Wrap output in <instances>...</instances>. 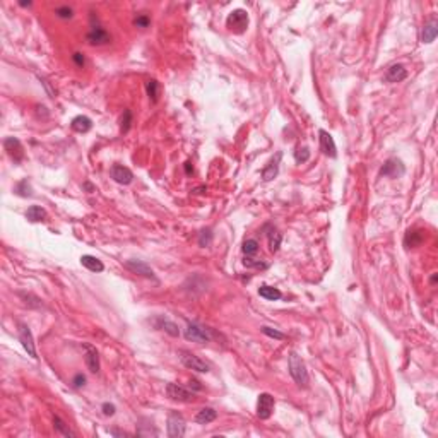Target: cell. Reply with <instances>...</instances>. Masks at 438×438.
Wrapping results in <instances>:
<instances>
[{"instance_id":"1","label":"cell","mask_w":438,"mask_h":438,"mask_svg":"<svg viewBox=\"0 0 438 438\" xmlns=\"http://www.w3.org/2000/svg\"><path fill=\"white\" fill-rule=\"evenodd\" d=\"M185 339L187 341H192V342H199V344H206L211 342V341L216 337V332H214L211 327L202 325L199 322H189L187 327H185V332H183Z\"/></svg>"},{"instance_id":"2","label":"cell","mask_w":438,"mask_h":438,"mask_svg":"<svg viewBox=\"0 0 438 438\" xmlns=\"http://www.w3.org/2000/svg\"><path fill=\"white\" fill-rule=\"evenodd\" d=\"M288 368H290V373L293 380L296 382L300 387H308V382H310V377H308V370L305 361L301 359V356H298V353H291L290 358H288Z\"/></svg>"},{"instance_id":"3","label":"cell","mask_w":438,"mask_h":438,"mask_svg":"<svg viewBox=\"0 0 438 438\" xmlns=\"http://www.w3.org/2000/svg\"><path fill=\"white\" fill-rule=\"evenodd\" d=\"M248 12L243 11V9H235L233 12H229L228 19H226V28L233 33H245L246 28H248Z\"/></svg>"},{"instance_id":"4","label":"cell","mask_w":438,"mask_h":438,"mask_svg":"<svg viewBox=\"0 0 438 438\" xmlns=\"http://www.w3.org/2000/svg\"><path fill=\"white\" fill-rule=\"evenodd\" d=\"M178 355H180V361H181V365H183L185 368L194 370V372H199V373H207L211 370L209 363H206L204 359H200L199 356L194 355V353L180 351Z\"/></svg>"},{"instance_id":"5","label":"cell","mask_w":438,"mask_h":438,"mask_svg":"<svg viewBox=\"0 0 438 438\" xmlns=\"http://www.w3.org/2000/svg\"><path fill=\"white\" fill-rule=\"evenodd\" d=\"M17 332H19V341H21L22 348L28 351V355L31 356V358L36 359L38 358L36 346H34V337H33V332H31V329H29L26 324L19 322L17 324Z\"/></svg>"},{"instance_id":"6","label":"cell","mask_w":438,"mask_h":438,"mask_svg":"<svg viewBox=\"0 0 438 438\" xmlns=\"http://www.w3.org/2000/svg\"><path fill=\"white\" fill-rule=\"evenodd\" d=\"M166 424H168V437L181 438L185 435V428H187V424H185L183 416H181L178 411H171V413L168 414Z\"/></svg>"},{"instance_id":"7","label":"cell","mask_w":438,"mask_h":438,"mask_svg":"<svg viewBox=\"0 0 438 438\" xmlns=\"http://www.w3.org/2000/svg\"><path fill=\"white\" fill-rule=\"evenodd\" d=\"M166 395L175 402H192L195 399V394L190 389L183 387L178 384H168L166 385Z\"/></svg>"},{"instance_id":"8","label":"cell","mask_w":438,"mask_h":438,"mask_svg":"<svg viewBox=\"0 0 438 438\" xmlns=\"http://www.w3.org/2000/svg\"><path fill=\"white\" fill-rule=\"evenodd\" d=\"M274 406L276 401L271 394L264 392V394L259 395V401H257V416L260 420H269L274 413Z\"/></svg>"},{"instance_id":"9","label":"cell","mask_w":438,"mask_h":438,"mask_svg":"<svg viewBox=\"0 0 438 438\" xmlns=\"http://www.w3.org/2000/svg\"><path fill=\"white\" fill-rule=\"evenodd\" d=\"M404 173H406V166L402 164L401 160H397V158L387 160L380 170L382 177H389V178H401Z\"/></svg>"},{"instance_id":"10","label":"cell","mask_w":438,"mask_h":438,"mask_svg":"<svg viewBox=\"0 0 438 438\" xmlns=\"http://www.w3.org/2000/svg\"><path fill=\"white\" fill-rule=\"evenodd\" d=\"M4 149L7 151V154L11 156L14 163H21L24 160V147H22L21 141L16 137H7L4 139Z\"/></svg>"},{"instance_id":"11","label":"cell","mask_w":438,"mask_h":438,"mask_svg":"<svg viewBox=\"0 0 438 438\" xmlns=\"http://www.w3.org/2000/svg\"><path fill=\"white\" fill-rule=\"evenodd\" d=\"M123 265H125V269L134 272V274H139V276H142V277H147V279H154V271H152L151 265L146 264L144 260H135V259H132V260L123 262Z\"/></svg>"},{"instance_id":"12","label":"cell","mask_w":438,"mask_h":438,"mask_svg":"<svg viewBox=\"0 0 438 438\" xmlns=\"http://www.w3.org/2000/svg\"><path fill=\"white\" fill-rule=\"evenodd\" d=\"M86 40H87V43L89 45H96V47H99V45H108L110 41H112V36H110L108 31H106L105 28H101V26H93L91 31L87 33Z\"/></svg>"},{"instance_id":"13","label":"cell","mask_w":438,"mask_h":438,"mask_svg":"<svg viewBox=\"0 0 438 438\" xmlns=\"http://www.w3.org/2000/svg\"><path fill=\"white\" fill-rule=\"evenodd\" d=\"M110 175L120 185H130L134 181V173L127 166H123V164H113L112 170H110Z\"/></svg>"},{"instance_id":"14","label":"cell","mask_w":438,"mask_h":438,"mask_svg":"<svg viewBox=\"0 0 438 438\" xmlns=\"http://www.w3.org/2000/svg\"><path fill=\"white\" fill-rule=\"evenodd\" d=\"M82 348H84V351H86V355H84V361H86L87 370H89L91 373H98L99 372V355H98V349H96L95 346L87 344V342L82 344Z\"/></svg>"},{"instance_id":"15","label":"cell","mask_w":438,"mask_h":438,"mask_svg":"<svg viewBox=\"0 0 438 438\" xmlns=\"http://www.w3.org/2000/svg\"><path fill=\"white\" fill-rule=\"evenodd\" d=\"M151 324L156 327L158 330H164L166 334H170L171 337H178L180 336V329L175 322H171L166 317H156V319L151 320Z\"/></svg>"},{"instance_id":"16","label":"cell","mask_w":438,"mask_h":438,"mask_svg":"<svg viewBox=\"0 0 438 438\" xmlns=\"http://www.w3.org/2000/svg\"><path fill=\"white\" fill-rule=\"evenodd\" d=\"M320 149L325 156L329 158H336L337 156V147H336V142H334V137L329 134L327 130H320Z\"/></svg>"},{"instance_id":"17","label":"cell","mask_w":438,"mask_h":438,"mask_svg":"<svg viewBox=\"0 0 438 438\" xmlns=\"http://www.w3.org/2000/svg\"><path fill=\"white\" fill-rule=\"evenodd\" d=\"M281 160H283V152H277V154H276L274 158L269 161L267 166L262 170V178H264V181H271V180H274V178L277 177L279 163H281Z\"/></svg>"},{"instance_id":"18","label":"cell","mask_w":438,"mask_h":438,"mask_svg":"<svg viewBox=\"0 0 438 438\" xmlns=\"http://www.w3.org/2000/svg\"><path fill=\"white\" fill-rule=\"evenodd\" d=\"M437 34H438V21H437V17H431L430 21L423 26V29H421V41L426 45L433 43Z\"/></svg>"},{"instance_id":"19","label":"cell","mask_w":438,"mask_h":438,"mask_svg":"<svg viewBox=\"0 0 438 438\" xmlns=\"http://www.w3.org/2000/svg\"><path fill=\"white\" fill-rule=\"evenodd\" d=\"M407 77V70H406V67L402 65V64H394V65H390L387 69V72H385V81L387 82H402V81Z\"/></svg>"},{"instance_id":"20","label":"cell","mask_w":438,"mask_h":438,"mask_svg":"<svg viewBox=\"0 0 438 438\" xmlns=\"http://www.w3.org/2000/svg\"><path fill=\"white\" fill-rule=\"evenodd\" d=\"M70 127H72V130L77 132V134H86V132H89L91 127H93V122H91L89 116L79 115L70 122Z\"/></svg>"},{"instance_id":"21","label":"cell","mask_w":438,"mask_h":438,"mask_svg":"<svg viewBox=\"0 0 438 438\" xmlns=\"http://www.w3.org/2000/svg\"><path fill=\"white\" fill-rule=\"evenodd\" d=\"M424 240V233L421 229H413V231H407L404 236V245L406 248H416L423 243Z\"/></svg>"},{"instance_id":"22","label":"cell","mask_w":438,"mask_h":438,"mask_svg":"<svg viewBox=\"0 0 438 438\" xmlns=\"http://www.w3.org/2000/svg\"><path fill=\"white\" fill-rule=\"evenodd\" d=\"M81 264H82L84 267H86L87 271H91V272H103L105 271L103 262L99 260V259L93 257V255H82V257H81Z\"/></svg>"},{"instance_id":"23","label":"cell","mask_w":438,"mask_h":438,"mask_svg":"<svg viewBox=\"0 0 438 438\" xmlns=\"http://www.w3.org/2000/svg\"><path fill=\"white\" fill-rule=\"evenodd\" d=\"M259 294H260L264 300H269V301H277L283 298V293H281L277 288L267 286V284H262V286L259 288Z\"/></svg>"},{"instance_id":"24","label":"cell","mask_w":438,"mask_h":438,"mask_svg":"<svg viewBox=\"0 0 438 438\" xmlns=\"http://www.w3.org/2000/svg\"><path fill=\"white\" fill-rule=\"evenodd\" d=\"M26 217H28L31 223H40L47 219V211L41 206H31L28 211H26Z\"/></svg>"},{"instance_id":"25","label":"cell","mask_w":438,"mask_h":438,"mask_svg":"<svg viewBox=\"0 0 438 438\" xmlns=\"http://www.w3.org/2000/svg\"><path fill=\"white\" fill-rule=\"evenodd\" d=\"M53 428L58 435L62 437H70V438H76V431H72L69 428V424L65 423L64 420H60L58 416H53Z\"/></svg>"},{"instance_id":"26","label":"cell","mask_w":438,"mask_h":438,"mask_svg":"<svg viewBox=\"0 0 438 438\" xmlns=\"http://www.w3.org/2000/svg\"><path fill=\"white\" fill-rule=\"evenodd\" d=\"M216 418H217V413L212 409V407H204V409H200L199 413H197L195 421L199 424H207V423H212Z\"/></svg>"},{"instance_id":"27","label":"cell","mask_w":438,"mask_h":438,"mask_svg":"<svg viewBox=\"0 0 438 438\" xmlns=\"http://www.w3.org/2000/svg\"><path fill=\"white\" fill-rule=\"evenodd\" d=\"M259 248H260V245H259V242L254 238L245 240L242 245V252L245 254V257H255V255L259 254Z\"/></svg>"},{"instance_id":"28","label":"cell","mask_w":438,"mask_h":438,"mask_svg":"<svg viewBox=\"0 0 438 438\" xmlns=\"http://www.w3.org/2000/svg\"><path fill=\"white\" fill-rule=\"evenodd\" d=\"M146 91H147V96L151 99V103H158V98H160V82L156 79H149L146 82Z\"/></svg>"},{"instance_id":"29","label":"cell","mask_w":438,"mask_h":438,"mask_svg":"<svg viewBox=\"0 0 438 438\" xmlns=\"http://www.w3.org/2000/svg\"><path fill=\"white\" fill-rule=\"evenodd\" d=\"M267 235H269V250H271L272 254H276L279 250V246H281V242H283V235L274 228H272Z\"/></svg>"},{"instance_id":"30","label":"cell","mask_w":438,"mask_h":438,"mask_svg":"<svg viewBox=\"0 0 438 438\" xmlns=\"http://www.w3.org/2000/svg\"><path fill=\"white\" fill-rule=\"evenodd\" d=\"M14 192L17 194L19 197H31L33 195V189H31V185L28 183V180H21L17 185H16Z\"/></svg>"},{"instance_id":"31","label":"cell","mask_w":438,"mask_h":438,"mask_svg":"<svg viewBox=\"0 0 438 438\" xmlns=\"http://www.w3.org/2000/svg\"><path fill=\"white\" fill-rule=\"evenodd\" d=\"M130 127H132V112L130 110H125L122 115V120H120V130L123 134H127L130 130Z\"/></svg>"},{"instance_id":"32","label":"cell","mask_w":438,"mask_h":438,"mask_svg":"<svg viewBox=\"0 0 438 438\" xmlns=\"http://www.w3.org/2000/svg\"><path fill=\"white\" fill-rule=\"evenodd\" d=\"M310 160V149L308 147H298L296 152H294V161H296L298 164H303L307 163V161Z\"/></svg>"},{"instance_id":"33","label":"cell","mask_w":438,"mask_h":438,"mask_svg":"<svg viewBox=\"0 0 438 438\" xmlns=\"http://www.w3.org/2000/svg\"><path fill=\"white\" fill-rule=\"evenodd\" d=\"M211 243H212V229L211 228L202 229L200 235H199V245L200 246H209Z\"/></svg>"},{"instance_id":"34","label":"cell","mask_w":438,"mask_h":438,"mask_svg":"<svg viewBox=\"0 0 438 438\" xmlns=\"http://www.w3.org/2000/svg\"><path fill=\"white\" fill-rule=\"evenodd\" d=\"M243 265H245V267H254V269H267V264H265V262L259 260V259H254V257H245Z\"/></svg>"},{"instance_id":"35","label":"cell","mask_w":438,"mask_h":438,"mask_svg":"<svg viewBox=\"0 0 438 438\" xmlns=\"http://www.w3.org/2000/svg\"><path fill=\"white\" fill-rule=\"evenodd\" d=\"M55 14H57V17H60V19H70L74 16V9L69 7V5H62V7L55 9Z\"/></svg>"},{"instance_id":"36","label":"cell","mask_w":438,"mask_h":438,"mask_svg":"<svg viewBox=\"0 0 438 438\" xmlns=\"http://www.w3.org/2000/svg\"><path fill=\"white\" fill-rule=\"evenodd\" d=\"M134 24L137 26V28H149V24H151V17H149L147 14H141V16H137V17H135V21H134Z\"/></svg>"},{"instance_id":"37","label":"cell","mask_w":438,"mask_h":438,"mask_svg":"<svg viewBox=\"0 0 438 438\" xmlns=\"http://www.w3.org/2000/svg\"><path fill=\"white\" fill-rule=\"evenodd\" d=\"M262 332L265 334V336H269V337H272V339H284V334L283 332H279V330H276V329H272V327H262Z\"/></svg>"},{"instance_id":"38","label":"cell","mask_w":438,"mask_h":438,"mask_svg":"<svg viewBox=\"0 0 438 438\" xmlns=\"http://www.w3.org/2000/svg\"><path fill=\"white\" fill-rule=\"evenodd\" d=\"M72 385L76 389H81V387H84V385H86V377H84L82 373H77L76 377L72 378Z\"/></svg>"},{"instance_id":"39","label":"cell","mask_w":438,"mask_h":438,"mask_svg":"<svg viewBox=\"0 0 438 438\" xmlns=\"http://www.w3.org/2000/svg\"><path fill=\"white\" fill-rule=\"evenodd\" d=\"M101 409H103V414H105V416H113V414H115V411H116V407L113 404H108V402H105V404L101 406Z\"/></svg>"},{"instance_id":"40","label":"cell","mask_w":438,"mask_h":438,"mask_svg":"<svg viewBox=\"0 0 438 438\" xmlns=\"http://www.w3.org/2000/svg\"><path fill=\"white\" fill-rule=\"evenodd\" d=\"M72 60H74V64H76L77 67H84V64H86V60H84V55L79 53V51H76V53L72 55Z\"/></svg>"},{"instance_id":"41","label":"cell","mask_w":438,"mask_h":438,"mask_svg":"<svg viewBox=\"0 0 438 438\" xmlns=\"http://www.w3.org/2000/svg\"><path fill=\"white\" fill-rule=\"evenodd\" d=\"M189 387H190V389H194V390H202V385H200L197 380H190V382H189Z\"/></svg>"},{"instance_id":"42","label":"cell","mask_w":438,"mask_h":438,"mask_svg":"<svg viewBox=\"0 0 438 438\" xmlns=\"http://www.w3.org/2000/svg\"><path fill=\"white\" fill-rule=\"evenodd\" d=\"M185 173H187V175H192L194 173V168H192V163H190V161H187V163H185Z\"/></svg>"},{"instance_id":"43","label":"cell","mask_w":438,"mask_h":438,"mask_svg":"<svg viewBox=\"0 0 438 438\" xmlns=\"http://www.w3.org/2000/svg\"><path fill=\"white\" fill-rule=\"evenodd\" d=\"M84 189H86L87 192H95V187H93L89 181H86V183H84Z\"/></svg>"},{"instance_id":"44","label":"cell","mask_w":438,"mask_h":438,"mask_svg":"<svg viewBox=\"0 0 438 438\" xmlns=\"http://www.w3.org/2000/svg\"><path fill=\"white\" fill-rule=\"evenodd\" d=\"M435 283H437V274H433V276H431V279H430L431 286H435Z\"/></svg>"},{"instance_id":"45","label":"cell","mask_w":438,"mask_h":438,"mask_svg":"<svg viewBox=\"0 0 438 438\" xmlns=\"http://www.w3.org/2000/svg\"><path fill=\"white\" fill-rule=\"evenodd\" d=\"M19 5H21V7H29L31 2H19Z\"/></svg>"}]
</instances>
